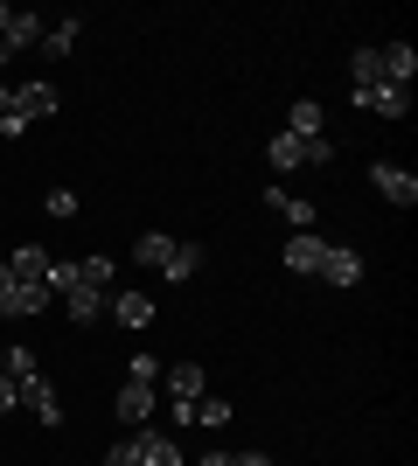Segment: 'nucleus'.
Segmentation results:
<instances>
[{
    "label": "nucleus",
    "mask_w": 418,
    "mask_h": 466,
    "mask_svg": "<svg viewBox=\"0 0 418 466\" xmlns=\"http://www.w3.org/2000/svg\"><path fill=\"white\" fill-rule=\"evenodd\" d=\"M42 35H49V21H42V15H15L0 42H7V56H15V49H42Z\"/></svg>",
    "instance_id": "nucleus-13"
},
{
    "label": "nucleus",
    "mask_w": 418,
    "mask_h": 466,
    "mask_svg": "<svg viewBox=\"0 0 418 466\" xmlns=\"http://www.w3.org/2000/svg\"><path fill=\"white\" fill-rule=\"evenodd\" d=\"M49 265H56V258L42 251V244H15V265H7V272H15V279H36V286H42V279H49Z\"/></svg>",
    "instance_id": "nucleus-17"
},
{
    "label": "nucleus",
    "mask_w": 418,
    "mask_h": 466,
    "mask_svg": "<svg viewBox=\"0 0 418 466\" xmlns=\"http://www.w3.org/2000/svg\"><path fill=\"white\" fill-rule=\"evenodd\" d=\"M349 77L356 84H383V56L377 49H356V56H349Z\"/></svg>",
    "instance_id": "nucleus-24"
},
{
    "label": "nucleus",
    "mask_w": 418,
    "mask_h": 466,
    "mask_svg": "<svg viewBox=\"0 0 418 466\" xmlns=\"http://www.w3.org/2000/svg\"><path fill=\"white\" fill-rule=\"evenodd\" d=\"M7 21H15V7H7V0H0V35H7Z\"/></svg>",
    "instance_id": "nucleus-33"
},
{
    "label": "nucleus",
    "mask_w": 418,
    "mask_h": 466,
    "mask_svg": "<svg viewBox=\"0 0 418 466\" xmlns=\"http://www.w3.org/2000/svg\"><path fill=\"white\" fill-rule=\"evenodd\" d=\"M370 181H377V195H383V202H398V209H412V202H418V175H412V167L377 160V167H370Z\"/></svg>",
    "instance_id": "nucleus-7"
},
{
    "label": "nucleus",
    "mask_w": 418,
    "mask_h": 466,
    "mask_svg": "<svg viewBox=\"0 0 418 466\" xmlns=\"http://www.w3.org/2000/svg\"><path fill=\"white\" fill-rule=\"evenodd\" d=\"M349 105L370 118H404L412 112V91H391V84H349Z\"/></svg>",
    "instance_id": "nucleus-2"
},
{
    "label": "nucleus",
    "mask_w": 418,
    "mask_h": 466,
    "mask_svg": "<svg viewBox=\"0 0 418 466\" xmlns=\"http://www.w3.org/2000/svg\"><path fill=\"white\" fill-rule=\"evenodd\" d=\"M321 126H328V112H321V97H293V118H286V133H300V139H314Z\"/></svg>",
    "instance_id": "nucleus-20"
},
{
    "label": "nucleus",
    "mask_w": 418,
    "mask_h": 466,
    "mask_svg": "<svg viewBox=\"0 0 418 466\" xmlns=\"http://www.w3.org/2000/svg\"><path fill=\"white\" fill-rule=\"evenodd\" d=\"M321 279L328 286H362V258L342 251V244H328V258H321Z\"/></svg>",
    "instance_id": "nucleus-12"
},
{
    "label": "nucleus",
    "mask_w": 418,
    "mask_h": 466,
    "mask_svg": "<svg viewBox=\"0 0 418 466\" xmlns=\"http://www.w3.org/2000/svg\"><path fill=\"white\" fill-rule=\"evenodd\" d=\"M63 307H70V320H77V328H91V320H105V307H112V292L70 286V292H63Z\"/></svg>",
    "instance_id": "nucleus-11"
},
{
    "label": "nucleus",
    "mask_w": 418,
    "mask_h": 466,
    "mask_svg": "<svg viewBox=\"0 0 418 466\" xmlns=\"http://www.w3.org/2000/svg\"><path fill=\"white\" fill-rule=\"evenodd\" d=\"M377 56H383V84H391V91H412V70H418L412 42H377Z\"/></svg>",
    "instance_id": "nucleus-9"
},
{
    "label": "nucleus",
    "mask_w": 418,
    "mask_h": 466,
    "mask_svg": "<svg viewBox=\"0 0 418 466\" xmlns=\"http://www.w3.org/2000/svg\"><path fill=\"white\" fill-rule=\"evenodd\" d=\"M56 105H63V91L49 77H21L15 84V112L28 118V126H42V118H56Z\"/></svg>",
    "instance_id": "nucleus-3"
},
{
    "label": "nucleus",
    "mask_w": 418,
    "mask_h": 466,
    "mask_svg": "<svg viewBox=\"0 0 418 466\" xmlns=\"http://www.w3.org/2000/svg\"><path fill=\"white\" fill-rule=\"evenodd\" d=\"M133 439H139V460H147V466H181V439H175V431H160V425H139Z\"/></svg>",
    "instance_id": "nucleus-10"
},
{
    "label": "nucleus",
    "mask_w": 418,
    "mask_h": 466,
    "mask_svg": "<svg viewBox=\"0 0 418 466\" xmlns=\"http://www.w3.org/2000/svg\"><path fill=\"white\" fill-rule=\"evenodd\" d=\"M154 390H160V397H168V404H196V397H202V390H209V383H202V362H168Z\"/></svg>",
    "instance_id": "nucleus-6"
},
{
    "label": "nucleus",
    "mask_w": 418,
    "mask_h": 466,
    "mask_svg": "<svg viewBox=\"0 0 418 466\" xmlns=\"http://www.w3.org/2000/svg\"><path fill=\"white\" fill-rule=\"evenodd\" d=\"M112 320H119V328H147V320H154V299H147V292H119V299H112Z\"/></svg>",
    "instance_id": "nucleus-15"
},
{
    "label": "nucleus",
    "mask_w": 418,
    "mask_h": 466,
    "mask_svg": "<svg viewBox=\"0 0 418 466\" xmlns=\"http://www.w3.org/2000/svg\"><path fill=\"white\" fill-rule=\"evenodd\" d=\"M238 466H272V452H230Z\"/></svg>",
    "instance_id": "nucleus-30"
},
{
    "label": "nucleus",
    "mask_w": 418,
    "mask_h": 466,
    "mask_svg": "<svg viewBox=\"0 0 418 466\" xmlns=\"http://www.w3.org/2000/svg\"><path fill=\"white\" fill-rule=\"evenodd\" d=\"M265 160H272L279 175H286V167H328V160H335V147H328V133H314V139H300V133H279L272 147H265Z\"/></svg>",
    "instance_id": "nucleus-1"
},
{
    "label": "nucleus",
    "mask_w": 418,
    "mask_h": 466,
    "mask_svg": "<svg viewBox=\"0 0 418 466\" xmlns=\"http://www.w3.org/2000/svg\"><path fill=\"white\" fill-rule=\"evenodd\" d=\"M0 410H21V397H15V376L0 370Z\"/></svg>",
    "instance_id": "nucleus-28"
},
{
    "label": "nucleus",
    "mask_w": 418,
    "mask_h": 466,
    "mask_svg": "<svg viewBox=\"0 0 418 466\" xmlns=\"http://www.w3.org/2000/svg\"><path fill=\"white\" fill-rule=\"evenodd\" d=\"M154 410H160V390H154V383H133V376H126V383H119V418L139 431L147 418H154Z\"/></svg>",
    "instance_id": "nucleus-8"
},
{
    "label": "nucleus",
    "mask_w": 418,
    "mask_h": 466,
    "mask_svg": "<svg viewBox=\"0 0 418 466\" xmlns=\"http://www.w3.org/2000/svg\"><path fill=\"white\" fill-rule=\"evenodd\" d=\"M0 63H15V56H7V42H0Z\"/></svg>",
    "instance_id": "nucleus-34"
},
{
    "label": "nucleus",
    "mask_w": 418,
    "mask_h": 466,
    "mask_svg": "<svg viewBox=\"0 0 418 466\" xmlns=\"http://www.w3.org/2000/svg\"><path fill=\"white\" fill-rule=\"evenodd\" d=\"M321 258H328V237H321V230H293V237H286V272L321 279Z\"/></svg>",
    "instance_id": "nucleus-5"
},
{
    "label": "nucleus",
    "mask_w": 418,
    "mask_h": 466,
    "mask_svg": "<svg viewBox=\"0 0 418 466\" xmlns=\"http://www.w3.org/2000/svg\"><path fill=\"white\" fill-rule=\"evenodd\" d=\"M84 35V21H49V35H42V49L49 56H70V42Z\"/></svg>",
    "instance_id": "nucleus-22"
},
{
    "label": "nucleus",
    "mask_w": 418,
    "mask_h": 466,
    "mask_svg": "<svg viewBox=\"0 0 418 466\" xmlns=\"http://www.w3.org/2000/svg\"><path fill=\"white\" fill-rule=\"evenodd\" d=\"M196 466H238V460H230V452H202Z\"/></svg>",
    "instance_id": "nucleus-31"
},
{
    "label": "nucleus",
    "mask_w": 418,
    "mask_h": 466,
    "mask_svg": "<svg viewBox=\"0 0 418 466\" xmlns=\"http://www.w3.org/2000/svg\"><path fill=\"white\" fill-rule=\"evenodd\" d=\"M49 307H56V292H49V286H36V279H21V286H15V299H7V313H21V320H28V313H49Z\"/></svg>",
    "instance_id": "nucleus-16"
},
{
    "label": "nucleus",
    "mask_w": 418,
    "mask_h": 466,
    "mask_svg": "<svg viewBox=\"0 0 418 466\" xmlns=\"http://www.w3.org/2000/svg\"><path fill=\"white\" fill-rule=\"evenodd\" d=\"M196 272H202V244H181V237H175V251H168L160 279H175V286H181V279H196Z\"/></svg>",
    "instance_id": "nucleus-18"
},
{
    "label": "nucleus",
    "mask_w": 418,
    "mask_h": 466,
    "mask_svg": "<svg viewBox=\"0 0 418 466\" xmlns=\"http://www.w3.org/2000/svg\"><path fill=\"white\" fill-rule=\"evenodd\" d=\"M105 466H147V460H139V439H133V431H126V439H119V446H112V452H105Z\"/></svg>",
    "instance_id": "nucleus-26"
},
{
    "label": "nucleus",
    "mask_w": 418,
    "mask_h": 466,
    "mask_svg": "<svg viewBox=\"0 0 418 466\" xmlns=\"http://www.w3.org/2000/svg\"><path fill=\"white\" fill-rule=\"evenodd\" d=\"M15 286H21V279L7 272V265H0V313H7V299H15Z\"/></svg>",
    "instance_id": "nucleus-29"
},
{
    "label": "nucleus",
    "mask_w": 418,
    "mask_h": 466,
    "mask_svg": "<svg viewBox=\"0 0 418 466\" xmlns=\"http://www.w3.org/2000/svg\"><path fill=\"white\" fill-rule=\"evenodd\" d=\"M168 251H175V237H168V230H147V237L133 244V258H139V265H154V272L168 265Z\"/></svg>",
    "instance_id": "nucleus-21"
},
{
    "label": "nucleus",
    "mask_w": 418,
    "mask_h": 466,
    "mask_svg": "<svg viewBox=\"0 0 418 466\" xmlns=\"http://www.w3.org/2000/svg\"><path fill=\"white\" fill-rule=\"evenodd\" d=\"M265 209H279L293 230H314V202H300V195H286V188H265Z\"/></svg>",
    "instance_id": "nucleus-14"
},
{
    "label": "nucleus",
    "mask_w": 418,
    "mask_h": 466,
    "mask_svg": "<svg viewBox=\"0 0 418 466\" xmlns=\"http://www.w3.org/2000/svg\"><path fill=\"white\" fill-rule=\"evenodd\" d=\"M189 425H202V431H217V425H230V397H209V390H202L196 404H189Z\"/></svg>",
    "instance_id": "nucleus-19"
},
{
    "label": "nucleus",
    "mask_w": 418,
    "mask_h": 466,
    "mask_svg": "<svg viewBox=\"0 0 418 466\" xmlns=\"http://www.w3.org/2000/svg\"><path fill=\"white\" fill-rule=\"evenodd\" d=\"M15 112V84H0V118Z\"/></svg>",
    "instance_id": "nucleus-32"
},
{
    "label": "nucleus",
    "mask_w": 418,
    "mask_h": 466,
    "mask_svg": "<svg viewBox=\"0 0 418 466\" xmlns=\"http://www.w3.org/2000/svg\"><path fill=\"white\" fill-rule=\"evenodd\" d=\"M15 397H21V410H36L42 425H63V397H56V383H49V376H21Z\"/></svg>",
    "instance_id": "nucleus-4"
},
{
    "label": "nucleus",
    "mask_w": 418,
    "mask_h": 466,
    "mask_svg": "<svg viewBox=\"0 0 418 466\" xmlns=\"http://www.w3.org/2000/svg\"><path fill=\"white\" fill-rule=\"evenodd\" d=\"M160 370H168L160 355H133V362H126V376H133V383H160Z\"/></svg>",
    "instance_id": "nucleus-25"
},
{
    "label": "nucleus",
    "mask_w": 418,
    "mask_h": 466,
    "mask_svg": "<svg viewBox=\"0 0 418 466\" xmlns=\"http://www.w3.org/2000/svg\"><path fill=\"white\" fill-rule=\"evenodd\" d=\"M42 209H49V216H63V223H70V216H77V195H70V188H49V195H42Z\"/></svg>",
    "instance_id": "nucleus-27"
},
{
    "label": "nucleus",
    "mask_w": 418,
    "mask_h": 466,
    "mask_svg": "<svg viewBox=\"0 0 418 466\" xmlns=\"http://www.w3.org/2000/svg\"><path fill=\"white\" fill-rule=\"evenodd\" d=\"M0 370L21 383V376H42V362H36V349H0Z\"/></svg>",
    "instance_id": "nucleus-23"
}]
</instances>
